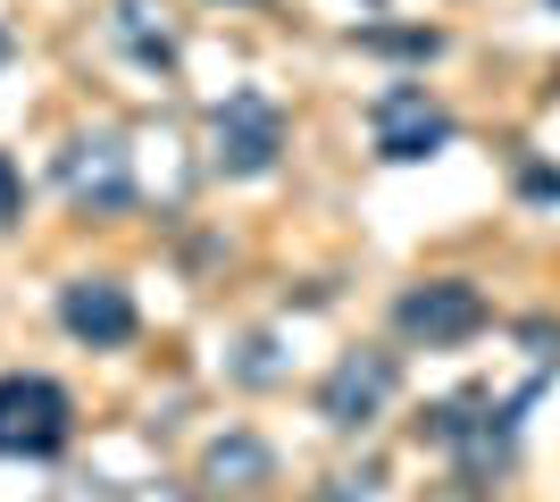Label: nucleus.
<instances>
[{
  "mask_svg": "<svg viewBox=\"0 0 560 502\" xmlns=\"http://www.w3.org/2000/svg\"><path fill=\"white\" fill-rule=\"evenodd\" d=\"M394 385H401L394 352H343L327 369V385H318V419H327V428H369V419H385Z\"/></svg>",
  "mask_w": 560,
  "mask_h": 502,
  "instance_id": "4",
  "label": "nucleus"
},
{
  "mask_svg": "<svg viewBox=\"0 0 560 502\" xmlns=\"http://www.w3.org/2000/svg\"><path fill=\"white\" fill-rule=\"evenodd\" d=\"M369 126H376V160H435L452 143V109H435L419 84H394Z\"/></svg>",
  "mask_w": 560,
  "mask_h": 502,
  "instance_id": "5",
  "label": "nucleus"
},
{
  "mask_svg": "<svg viewBox=\"0 0 560 502\" xmlns=\"http://www.w3.org/2000/svg\"><path fill=\"white\" fill-rule=\"evenodd\" d=\"M59 318H68V335L93 343V352H109V343L135 335V302H126V285H109V277H75V285L59 293Z\"/></svg>",
  "mask_w": 560,
  "mask_h": 502,
  "instance_id": "7",
  "label": "nucleus"
},
{
  "mask_svg": "<svg viewBox=\"0 0 560 502\" xmlns=\"http://www.w3.org/2000/svg\"><path fill=\"white\" fill-rule=\"evenodd\" d=\"M210 143H218V167L226 176H268L284 151V109L268 93H226L210 118Z\"/></svg>",
  "mask_w": 560,
  "mask_h": 502,
  "instance_id": "3",
  "label": "nucleus"
},
{
  "mask_svg": "<svg viewBox=\"0 0 560 502\" xmlns=\"http://www.w3.org/2000/svg\"><path fill=\"white\" fill-rule=\"evenodd\" d=\"M59 185H68L75 210H126L135 201V167H126V151L101 135V143H68V160H59Z\"/></svg>",
  "mask_w": 560,
  "mask_h": 502,
  "instance_id": "6",
  "label": "nucleus"
},
{
  "mask_svg": "<svg viewBox=\"0 0 560 502\" xmlns=\"http://www.w3.org/2000/svg\"><path fill=\"white\" fill-rule=\"evenodd\" d=\"M75 428V402L59 394L50 377H0V453H18V460H50L59 444H68Z\"/></svg>",
  "mask_w": 560,
  "mask_h": 502,
  "instance_id": "1",
  "label": "nucleus"
},
{
  "mask_svg": "<svg viewBox=\"0 0 560 502\" xmlns=\"http://www.w3.org/2000/svg\"><path fill=\"white\" fill-rule=\"evenodd\" d=\"M0 59H9V34H0Z\"/></svg>",
  "mask_w": 560,
  "mask_h": 502,
  "instance_id": "13",
  "label": "nucleus"
},
{
  "mask_svg": "<svg viewBox=\"0 0 560 502\" xmlns=\"http://www.w3.org/2000/svg\"><path fill=\"white\" fill-rule=\"evenodd\" d=\"M18 210H25V176H18V160L0 151V226H9Z\"/></svg>",
  "mask_w": 560,
  "mask_h": 502,
  "instance_id": "11",
  "label": "nucleus"
},
{
  "mask_svg": "<svg viewBox=\"0 0 560 502\" xmlns=\"http://www.w3.org/2000/svg\"><path fill=\"white\" fill-rule=\"evenodd\" d=\"M518 192H527V201H560V167H527Z\"/></svg>",
  "mask_w": 560,
  "mask_h": 502,
  "instance_id": "12",
  "label": "nucleus"
},
{
  "mask_svg": "<svg viewBox=\"0 0 560 502\" xmlns=\"http://www.w3.org/2000/svg\"><path fill=\"white\" fill-rule=\"evenodd\" d=\"M117 34H126V50H135L142 68H167V59H176L167 25H151V0H117Z\"/></svg>",
  "mask_w": 560,
  "mask_h": 502,
  "instance_id": "9",
  "label": "nucleus"
},
{
  "mask_svg": "<svg viewBox=\"0 0 560 502\" xmlns=\"http://www.w3.org/2000/svg\"><path fill=\"white\" fill-rule=\"evenodd\" d=\"M360 43H369V50H394V59H435V50H444V34H435V25H427V34H394V25H369Z\"/></svg>",
  "mask_w": 560,
  "mask_h": 502,
  "instance_id": "10",
  "label": "nucleus"
},
{
  "mask_svg": "<svg viewBox=\"0 0 560 502\" xmlns=\"http://www.w3.org/2000/svg\"><path fill=\"white\" fill-rule=\"evenodd\" d=\"M552 84H560V75H552Z\"/></svg>",
  "mask_w": 560,
  "mask_h": 502,
  "instance_id": "14",
  "label": "nucleus"
},
{
  "mask_svg": "<svg viewBox=\"0 0 560 502\" xmlns=\"http://www.w3.org/2000/svg\"><path fill=\"white\" fill-rule=\"evenodd\" d=\"M394 327L410 343H427V352H452V343H468V335L486 327V293L468 285V277H427V285H410L394 302Z\"/></svg>",
  "mask_w": 560,
  "mask_h": 502,
  "instance_id": "2",
  "label": "nucleus"
},
{
  "mask_svg": "<svg viewBox=\"0 0 560 502\" xmlns=\"http://www.w3.org/2000/svg\"><path fill=\"white\" fill-rule=\"evenodd\" d=\"M201 478L226 486V494H252V486H268V444H259V435H218L210 460H201Z\"/></svg>",
  "mask_w": 560,
  "mask_h": 502,
  "instance_id": "8",
  "label": "nucleus"
}]
</instances>
